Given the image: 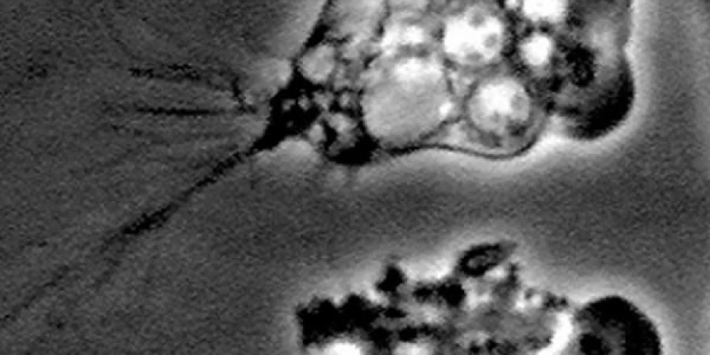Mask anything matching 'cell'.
<instances>
[{
  "instance_id": "1",
  "label": "cell",
  "mask_w": 710,
  "mask_h": 355,
  "mask_svg": "<svg viewBox=\"0 0 710 355\" xmlns=\"http://www.w3.org/2000/svg\"><path fill=\"white\" fill-rule=\"evenodd\" d=\"M632 1H570L554 39L549 69L555 76L556 110L565 135L589 142L627 120L637 87L627 49L633 31Z\"/></svg>"
},
{
  "instance_id": "2",
  "label": "cell",
  "mask_w": 710,
  "mask_h": 355,
  "mask_svg": "<svg viewBox=\"0 0 710 355\" xmlns=\"http://www.w3.org/2000/svg\"><path fill=\"white\" fill-rule=\"evenodd\" d=\"M566 349L574 354L659 355L663 345L650 318L627 298L609 294L575 308Z\"/></svg>"
},
{
  "instance_id": "3",
  "label": "cell",
  "mask_w": 710,
  "mask_h": 355,
  "mask_svg": "<svg viewBox=\"0 0 710 355\" xmlns=\"http://www.w3.org/2000/svg\"><path fill=\"white\" fill-rule=\"evenodd\" d=\"M523 89L514 81L498 78L480 86L472 97L474 121L488 132H511L521 127L529 115Z\"/></svg>"
},
{
  "instance_id": "4",
  "label": "cell",
  "mask_w": 710,
  "mask_h": 355,
  "mask_svg": "<svg viewBox=\"0 0 710 355\" xmlns=\"http://www.w3.org/2000/svg\"><path fill=\"white\" fill-rule=\"evenodd\" d=\"M467 12L451 21L445 34L447 51L466 63L490 61L503 44L501 23L491 15Z\"/></svg>"
}]
</instances>
